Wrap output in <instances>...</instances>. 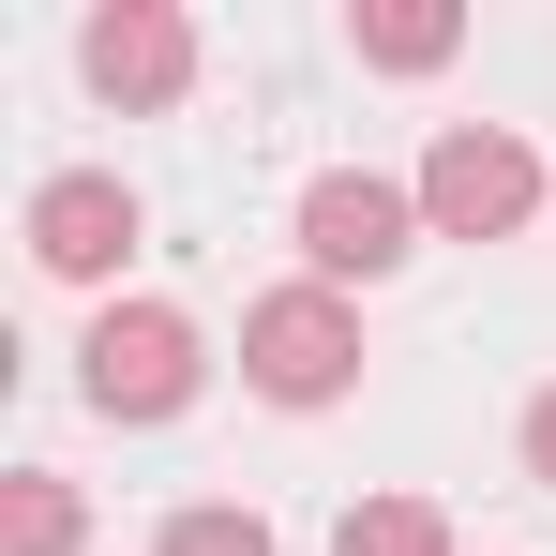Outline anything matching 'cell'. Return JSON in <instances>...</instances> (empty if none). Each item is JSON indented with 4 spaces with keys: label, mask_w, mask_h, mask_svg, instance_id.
Returning <instances> with one entry per match:
<instances>
[{
    "label": "cell",
    "mask_w": 556,
    "mask_h": 556,
    "mask_svg": "<svg viewBox=\"0 0 556 556\" xmlns=\"http://www.w3.org/2000/svg\"><path fill=\"white\" fill-rule=\"evenodd\" d=\"M542 195H556V166H527V136H496V121H452L421 151V226L437 241H511Z\"/></svg>",
    "instance_id": "cell-1"
},
{
    "label": "cell",
    "mask_w": 556,
    "mask_h": 556,
    "mask_svg": "<svg viewBox=\"0 0 556 556\" xmlns=\"http://www.w3.org/2000/svg\"><path fill=\"white\" fill-rule=\"evenodd\" d=\"M76 391H91L105 421H166L195 391V316H166V301H105L91 346H76Z\"/></svg>",
    "instance_id": "cell-2"
},
{
    "label": "cell",
    "mask_w": 556,
    "mask_h": 556,
    "mask_svg": "<svg viewBox=\"0 0 556 556\" xmlns=\"http://www.w3.org/2000/svg\"><path fill=\"white\" fill-rule=\"evenodd\" d=\"M241 376H256L271 406H331V391L362 376V316H346L331 286H286V301L241 316Z\"/></svg>",
    "instance_id": "cell-3"
},
{
    "label": "cell",
    "mask_w": 556,
    "mask_h": 556,
    "mask_svg": "<svg viewBox=\"0 0 556 556\" xmlns=\"http://www.w3.org/2000/svg\"><path fill=\"white\" fill-rule=\"evenodd\" d=\"M406 241H421V195H406V181H362V166H331V181L301 195V256H316L331 286H346V271L376 286Z\"/></svg>",
    "instance_id": "cell-4"
},
{
    "label": "cell",
    "mask_w": 556,
    "mask_h": 556,
    "mask_svg": "<svg viewBox=\"0 0 556 556\" xmlns=\"http://www.w3.org/2000/svg\"><path fill=\"white\" fill-rule=\"evenodd\" d=\"M30 256H46L61 286H105L121 256H136V195L105 181V166H61V181L30 195Z\"/></svg>",
    "instance_id": "cell-5"
},
{
    "label": "cell",
    "mask_w": 556,
    "mask_h": 556,
    "mask_svg": "<svg viewBox=\"0 0 556 556\" xmlns=\"http://www.w3.org/2000/svg\"><path fill=\"white\" fill-rule=\"evenodd\" d=\"M76 61H91L105 105H166V91L195 76V30H181V15H151V0H121V15H91V30H76Z\"/></svg>",
    "instance_id": "cell-6"
},
{
    "label": "cell",
    "mask_w": 556,
    "mask_h": 556,
    "mask_svg": "<svg viewBox=\"0 0 556 556\" xmlns=\"http://www.w3.org/2000/svg\"><path fill=\"white\" fill-rule=\"evenodd\" d=\"M466 46V15H437V0H391V15H362V61H391V76H437Z\"/></svg>",
    "instance_id": "cell-7"
},
{
    "label": "cell",
    "mask_w": 556,
    "mask_h": 556,
    "mask_svg": "<svg viewBox=\"0 0 556 556\" xmlns=\"http://www.w3.org/2000/svg\"><path fill=\"white\" fill-rule=\"evenodd\" d=\"M331 556H452V527H437V496H376V511H346Z\"/></svg>",
    "instance_id": "cell-8"
},
{
    "label": "cell",
    "mask_w": 556,
    "mask_h": 556,
    "mask_svg": "<svg viewBox=\"0 0 556 556\" xmlns=\"http://www.w3.org/2000/svg\"><path fill=\"white\" fill-rule=\"evenodd\" d=\"M0 542L15 556H76V496H61V481H15V496H0Z\"/></svg>",
    "instance_id": "cell-9"
},
{
    "label": "cell",
    "mask_w": 556,
    "mask_h": 556,
    "mask_svg": "<svg viewBox=\"0 0 556 556\" xmlns=\"http://www.w3.org/2000/svg\"><path fill=\"white\" fill-rule=\"evenodd\" d=\"M166 556H271V527H256V511H181Z\"/></svg>",
    "instance_id": "cell-10"
},
{
    "label": "cell",
    "mask_w": 556,
    "mask_h": 556,
    "mask_svg": "<svg viewBox=\"0 0 556 556\" xmlns=\"http://www.w3.org/2000/svg\"><path fill=\"white\" fill-rule=\"evenodd\" d=\"M527 466H542V481H556V391H542V406H527Z\"/></svg>",
    "instance_id": "cell-11"
}]
</instances>
